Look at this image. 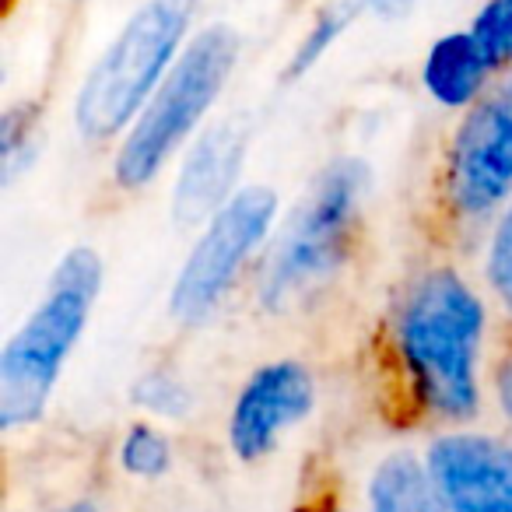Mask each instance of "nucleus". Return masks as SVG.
I'll return each mask as SVG.
<instances>
[{
  "label": "nucleus",
  "instance_id": "2",
  "mask_svg": "<svg viewBox=\"0 0 512 512\" xmlns=\"http://www.w3.org/2000/svg\"><path fill=\"white\" fill-rule=\"evenodd\" d=\"M369 183V165L351 155L334 158L316 172L264 253L256 292L267 313L302 306L344 271L362 232Z\"/></svg>",
  "mask_w": 512,
  "mask_h": 512
},
{
  "label": "nucleus",
  "instance_id": "4",
  "mask_svg": "<svg viewBox=\"0 0 512 512\" xmlns=\"http://www.w3.org/2000/svg\"><path fill=\"white\" fill-rule=\"evenodd\" d=\"M200 0H144L106 46L74 99V127L88 144L123 137L190 43Z\"/></svg>",
  "mask_w": 512,
  "mask_h": 512
},
{
  "label": "nucleus",
  "instance_id": "22",
  "mask_svg": "<svg viewBox=\"0 0 512 512\" xmlns=\"http://www.w3.org/2000/svg\"><path fill=\"white\" fill-rule=\"evenodd\" d=\"M57 512H99V509L88 505V502H74V505H64V509H57Z\"/></svg>",
  "mask_w": 512,
  "mask_h": 512
},
{
  "label": "nucleus",
  "instance_id": "17",
  "mask_svg": "<svg viewBox=\"0 0 512 512\" xmlns=\"http://www.w3.org/2000/svg\"><path fill=\"white\" fill-rule=\"evenodd\" d=\"M498 74L512 71V0H484L467 25Z\"/></svg>",
  "mask_w": 512,
  "mask_h": 512
},
{
  "label": "nucleus",
  "instance_id": "5",
  "mask_svg": "<svg viewBox=\"0 0 512 512\" xmlns=\"http://www.w3.org/2000/svg\"><path fill=\"white\" fill-rule=\"evenodd\" d=\"M242 36L225 22H214L200 29L186 43L172 71L148 99L134 127L123 134L120 151L113 162V179L120 190L134 193L155 183L162 165L179 151V144L190 141L197 123L211 113L218 95L232 81L239 67Z\"/></svg>",
  "mask_w": 512,
  "mask_h": 512
},
{
  "label": "nucleus",
  "instance_id": "14",
  "mask_svg": "<svg viewBox=\"0 0 512 512\" xmlns=\"http://www.w3.org/2000/svg\"><path fill=\"white\" fill-rule=\"evenodd\" d=\"M120 467L137 481H162L172 470V442L162 428L137 421L120 439Z\"/></svg>",
  "mask_w": 512,
  "mask_h": 512
},
{
  "label": "nucleus",
  "instance_id": "9",
  "mask_svg": "<svg viewBox=\"0 0 512 512\" xmlns=\"http://www.w3.org/2000/svg\"><path fill=\"white\" fill-rule=\"evenodd\" d=\"M428 474L449 512H512V442L446 428L425 449Z\"/></svg>",
  "mask_w": 512,
  "mask_h": 512
},
{
  "label": "nucleus",
  "instance_id": "19",
  "mask_svg": "<svg viewBox=\"0 0 512 512\" xmlns=\"http://www.w3.org/2000/svg\"><path fill=\"white\" fill-rule=\"evenodd\" d=\"M488 386L495 397L502 418L512 425V327H505V334L495 341L488 358Z\"/></svg>",
  "mask_w": 512,
  "mask_h": 512
},
{
  "label": "nucleus",
  "instance_id": "8",
  "mask_svg": "<svg viewBox=\"0 0 512 512\" xmlns=\"http://www.w3.org/2000/svg\"><path fill=\"white\" fill-rule=\"evenodd\" d=\"M316 407V376L306 362L278 358L267 362L242 383L228 414V446L235 460L260 463L278 442L306 421Z\"/></svg>",
  "mask_w": 512,
  "mask_h": 512
},
{
  "label": "nucleus",
  "instance_id": "13",
  "mask_svg": "<svg viewBox=\"0 0 512 512\" xmlns=\"http://www.w3.org/2000/svg\"><path fill=\"white\" fill-rule=\"evenodd\" d=\"M362 0H334L327 8L316 11V18L309 22V29L302 32V39L295 43L292 57H288L285 67V81H299L320 64L323 57L330 53V46L348 32V25L355 22Z\"/></svg>",
  "mask_w": 512,
  "mask_h": 512
},
{
  "label": "nucleus",
  "instance_id": "1",
  "mask_svg": "<svg viewBox=\"0 0 512 512\" xmlns=\"http://www.w3.org/2000/svg\"><path fill=\"white\" fill-rule=\"evenodd\" d=\"M488 309L453 264H428L397 295L386 323L390 397L411 421L460 428L481 411Z\"/></svg>",
  "mask_w": 512,
  "mask_h": 512
},
{
  "label": "nucleus",
  "instance_id": "18",
  "mask_svg": "<svg viewBox=\"0 0 512 512\" xmlns=\"http://www.w3.org/2000/svg\"><path fill=\"white\" fill-rule=\"evenodd\" d=\"M134 400L148 407L151 414H158V418H183L193 404V397H190V390H186L183 379L172 376V372H165V369L148 372V376L137 379Z\"/></svg>",
  "mask_w": 512,
  "mask_h": 512
},
{
  "label": "nucleus",
  "instance_id": "21",
  "mask_svg": "<svg viewBox=\"0 0 512 512\" xmlns=\"http://www.w3.org/2000/svg\"><path fill=\"white\" fill-rule=\"evenodd\" d=\"M302 512H348V509H344L341 495H337L334 488H323V491H313V498H309Z\"/></svg>",
  "mask_w": 512,
  "mask_h": 512
},
{
  "label": "nucleus",
  "instance_id": "3",
  "mask_svg": "<svg viewBox=\"0 0 512 512\" xmlns=\"http://www.w3.org/2000/svg\"><path fill=\"white\" fill-rule=\"evenodd\" d=\"M99 292L102 256L92 246H74L0 355V425L8 432L43 418L67 358L92 320Z\"/></svg>",
  "mask_w": 512,
  "mask_h": 512
},
{
  "label": "nucleus",
  "instance_id": "16",
  "mask_svg": "<svg viewBox=\"0 0 512 512\" xmlns=\"http://www.w3.org/2000/svg\"><path fill=\"white\" fill-rule=\"evenodd\" d=\"M484 281L512 327V200L491 225L488 249H484Z\"/></svg>",
  "mask_w": 512,
  "mask_h": 512
},
{
  "label": "nucleus",
  "instance_id": "15",
  "mask_svg": "<svg viewBox=\"0 0 512 512\" xmlns=\"http://www.w3.org/2000/svg\"><path fill=\"white\" fill-rule=\"evenodd\" d=\"M39 141V116L32 102L11 106L0 120V162H4V183L22 176V169L32 162V151Z\"/></svg>",
  "mask_w": 512,
  "mask_h": 512
},
{
  "label": "nucleus",
  "instance_id": "11",
  "mask_svg": "<svg viewBox=\"0 0 512 512\" xmlns=\"http://www.w3.org/2000/svg\"><path fill=\"white\" fill-rule=\"evenodd\" d=\"M498 78L470 29L435 39L421 64V85L442 109H470Z\"/></svg>",
  "mask_w": 512,
  "mask_h": 512
},
{
  "label": "nucleus",
  "instance_id": "6",
  "mask_svg": "<svg viewBox=\"0 0 512 512\" xmlns=\"http://www.w3.org/2000/svg\"><path fill=\"white\" fill-rule=\"evenodd\" d=\"M512 200V71L453 127L435 172V211L446 235L474 232Z\"/></svg>",
  "mask_w": 512,
  "mask_h": 512
},
{
  "label": "nucleus",
  "instance_id": "7",
  "mask_svg": "<svg viewBox=\"0 0 512 512\" xmlns=\"http://www.w3.org/2000/svg\"><path fill=\"white\" fill-rule=\"evenodd\" d=\"M274 218H278V193L264 183L242 186L193 242L172 285L169 313L186 327L204 323L246 274L260 246L271 239Z\"/></svg>",
  "mask_w": 512,
  "mask_h": 512
},
{
  "label": "nucleus",
  "instance_id": "20",
  "mask_svg": "<svg viewBox=\"0 0 512 512\" xmlns=\"http://www.w3.org/2000/svg\"><path fill=\"white\" fill-rule=\"evenodd\" d=\"M418 4L421 0H362V8L372 11L376 18H383V22H400V18L411 15Z\"/></svg>",
  "mask_w": 512,
  "mask_h": 512
},
{
  "label": "nucleus",
  "instance_id": "12",
  "mask_svg": "<svg viewBox=\"0 0 512 512\" xmlns=\"http://www.w3.org/2000/svg\"><path fill=\"white\" fill-rule=\"evenodd\" d=\"M369 512H449L428 474L425 456L393 449L369 477Z\"/></svg>",
  "mask_w": 512,
  "mask_h": 512
},
{
  "label": "nucleus",
  "instance_id": "10",
  "mask_svg": "<svg viewBox=\"0 0 512 512\" xmlns=\"http://www.w3.org/2000/svg\"><path fill=\"white\" fill-rule=\"evenodd\" d=\"M249 123L242 116L218 120L190 144L179 165L176 190H172V218L176 225H207L228 200L235 197L242 162H246Z\"/></svg>",
  "mask_w": 512,
  "mask_h": 512
}]
</instances>
